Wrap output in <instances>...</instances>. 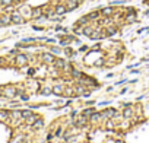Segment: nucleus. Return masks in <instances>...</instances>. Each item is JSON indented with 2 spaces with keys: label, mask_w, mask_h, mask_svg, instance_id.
I'll use <instances>...</instances> for the list:
<instances>
[{
  "label": "nucleus",
  "mask_w": 149,
  "mask_h": 143,
  "mask_svg": "<svg viewBox=\"0 0 149 143\" xmlns=\"http://www.w3.org/2000/svg\"><path fill=\"white\" fill-rule=\"evenodd\" d=\"M117 26H114V24L113 25H108V26H105V32H107V35L108 37H113V35H116L117 34Z\"/></svg>",
  "instance_id": "obj_14"
},
{
  "label": "nucleus",
  "mask_w": 149,
  "mask_h": 143,
  "mask_svg": "<svg viewBox=\"0 0 149 143\" xmlns=\"http://www.w3.org/2000/svg\"><path fill=\"white\" fill-rule=\"evenodd\" d=\"M54 12H56L57 16H60V15H64L67 12V8H66V5H57L54 8Z\"/></svg>",
  "instance_id": "obj_10"
},
{
  "label": "nucleus",
  "mask_w": 149,
  "mask_h": 143,
  "mask_svg": "<svg viewBox=\"0 0 149 143\" xmlns=\"http://www.w3.org/2000/svg\"><path fill=\"white\" fill-rule=\"evenodd\" d=\"M8 117H9V112H6V111H0V120H8Z\"/></svg>",
  "instance_id": "obj_25"
},
{
  "label": "nucleus",
  "mask_w": 149,
  "mask_h": 143,
  "mask_svg": "<svg viewBox=\"0 0 149 143\" xmlns=\"http://www.w3.org/2000/svg\"><path fill=\"white\" fill-rule=\"evenodd\" d=\"M26 63H28V57H26L25 54H18V56H16V58H15V64H16V66L22 67V66H25Z\"/></svg>",
  "instance_id": "obj_4"
},
{
  "label": "nucleus",
  "mask_w": 149,
  "mask_h": 143,
  "mask_svg": "<svg viewBox=\"0 0 149 143\" xmlns=\"http://www.w3.org/2000/svg\"><path fill=\"white\" fill-rule=\"evenodd\" d=\"M145 5H146V6H149V0H146V2H145Z\"/></svg>",
  "instance_id": "obj_36"
},
{
  "label": "nucleus",
  "mask_w": 149,
  "mask_h": 143,
  "mask_svg": "<svg viewBox=\"0 0 149 143\" xmlns=\"http://www.w3.org/2000/svg\"><path fill=\"white\" fill-rule=\"evenodd\" d=\"M132 115H133V110H132V107H130V105H127V107L123 110V117L129 120Z\"/></svg>",
  "instance_id": "obj_16"
},
{
  "label": "nucleus",
  "mask_w": 149,
  "mask_h": 143,
  "mask_svg": "<svg viewBox=\"0 0 149 143\" xmlns=\"http://www.w3.org/2000/svg\"><path fill=\"white\" fill-rule=\"evenodd\" d=\"M101 115V120H108V118H114L117 115V111L116 108H105L102 112H100Z\"/></svg>",
  "instance_id": "obj_1"
},
{
  "label": "nucleus",
  "mask_w": 149,
  "mask_h": 143,
  "mask_svg": "<svg viewBox=\"0 0 149 143\" xmlns=\"http://www.w3.org/2000/svg\"><path fill=\"white\" fill-rule=\"evenodd\" d=\"M13 2H15V3H19V2H22V0H13Z\"/></svg>",
  "instance_id": "obj_37"
},
{
  "label": "nucleus",
  "mask_w": 149,
  "mask_h": 143,
  "mask_svg": "<svg viewBox=\"0 0 149 143\" xmlns=\"http://www.w3.org/2000/svg\"><path fill=\"white\" fill-rule=\"evenodd\" d=\"M51 53H53V54H60V53H61V50H60V48H57V47H51Z\"/></svg>",
  "instance_id": "obj_30"
},
{
  "label": "nucleus",
  "mask_w": 149,
  "mask_h": 143,
  "mask_svg": "<svg viewBox=\"0 0 149 143\" xmlns=\"http://www.w3.org/2000/svg\"><path fill=\"white\" fill-rule=\"evenodd\" d=\"M64 94H66V95H69V96H72V95H73V89H72V88H67Z\"/></svg>",
  "instance_id": "obj_32"
},
{
  "label": "nucleus",
  "mask_w": 149,
  "mask_h": 143,
  "mask_svg": "<svg viewBox=\"0 0 149 143\" xmlns=\"http://www.w3.org/2000/svg\"><path fill=\"white\" fill-rule=\"evenodd\" d=\"M0 6H3V3H2V0H0Z\"/></svg>",
  "instance_id": "obj_38"
},
{
  "label": "nucleus",
  "mask_w": 149,
  "mask_h": 143,
  "mask_svg": "<svg viewBox=\"0 0 149 143\" xmlns=\"http://www.w3.org/2000/svg\"><path fill=\"white\" fill-rule=\"evenodd\" d=\"M64 53H66L67 56H72V50H70V48H66V50H64Z\"/></svg>",
  "instance_id": "obj_34"
},
{
  "label": "nucleus",
  "mask_w": 149,
  "mask_h": 143,
  "mask_svg": "<svg viewBox=\"0 0 149 143\" xmlns=\"http://www.w3.org/2000/svg\"><path fill=\"white\" fill-rule=\"evenodd\" d=\"M136 19H137V15H136V12L132 10V9L124 15V21H126L127 24H133V22H136Z\"/></svg>",
  "instance_id": "obj_3"
},
{
  "label": "nucleus",
  "mask_w": 149,
  "mask_h": 143,
  "mask_svg": "<svg viewBox=\"0 0 149 143\" xmlns=\"http://www.w3.org/2000/svg\"><path fill=\"white\" fill-rule=\"evenodd\" d=\"M32 126H34V127H35V128H41V127H42V126H44V121H42V120H41V118H38V120H37V121H35V123H34V124H32Z\"/></svg>",
  "instance_id": "obj_23"
},
{
  "label": "nucleus",
  "mask_w": 149,
  "mask_h": 143,
  "mask_svg": "<svg viewBox=\"0 0 149 143\" xmlns=\"http://www.w3.org/2000/svg\"><path fill=\"white\" fill-rule=\"evenodd\" d=\"M61 92H63V86H61V85H56V86L53 88V94H56V95H61Z\"/></svg>",
  "instance_id": "obj_22"
},
{
  "label": "nucleus",
  "mask_w": 149,
  "mask_h": 143,
  "mask_svg": "<svg viewBox=\"0 0 149 143\" xmlns=\"http://www.w3.org/2000/svg\"><path fill=\"white\" fill-rule=\"evenodd\" d=\"M105 126H107V128H108V130H113V128L116 127V124L111 121V118H108V120H107V124H105Z\"/></svg>",
  "instance_id": "obj_24"
},
{
  "label": "nucleus",
  "mask_w": 149,
  "mask_h": 143,
  "mask_svg": "<svg viewBox=\"0 0 149 143\" xmlns=\"http://www.w3.org/2000/svg\"><path fill=\"white\" fill-rule=\"evenodd\" d=\"M41 58H42V61H44L45 64H53L54 60H56V57H54L53 53H44V54L41 56Z\"/></svg>",
  "instance_id": "obj_5"
},
{
  "label": "nucleus",
  "mask_w": 149,
  "mask_h": 143,
  "mask_svg": "<svg viewBox=\"0 0 149 143\" xmlns=\"http://www.w3.org/2000/svg\"><path fill=\"white\" fill-rule=\"evenodd\" d=\"M16 94H18V91H16L13 86H8V88L3 91V95H5V96H8V98H13Z\"/></svg>",
  "instance_id": "obj_7"
},
{
  "label": "nucleus",
  "mask_w": 149,
  "mask_h": 143,
  "mask_svg": "<svg viewBox=\"0 0 149 143\" xmlns=\"http://www.w3.org/2000/svg\"><path fill=\"white\" fill-rule=\"evenodd\" d=\"M53 64H54V67H56V69H64V67L67 66V63H66V60H64V58H56Z\"/></svg>",
  "instance_id": "obj_12"
},
{
  "label": "nucleus",
  "mask_w": 149,
  "mask_h": 143,
  "mask_svg": "<svg viewBox=\"0 0 149 143\" xmlns=\"http://www.w3.org/2000/svg\"><path fill=\"white\" fill-rule=\"evenodd\" d=\"M88 24H91V21L88 19V16H86V15H85V16H82V18L78 21V25H79V26H82V28H84L85 25H88Z\"/></svg>",
  "instance_id": "obj_19"
},
{
  "label": "nucleus",
  "mask_w": 149,
  "mask_h": 143,
  "mask_svg": "<svg viewBox=\"0 0 149 143\" xmlns=\"http://www.w3.org/2000/svg\"><path fill=\"white\" fill-rule=\"evenodd\" d=\"M114 13H116V9H114V8H105V9H102V10H101V15H102L104 18L114 16Z\"/></svg>",
  "instance_id": "obj_9"
},
{
  "label": "nucleus",
  "mask_w": 149,
  "mask_h": 143,
  "mask_svg": "<svg viewBox=\"0 0 149 143\" xmlns=\"http://www.w3.org/2000/svg\"><path fill=\"white\" fill-rule=\"evenodd\" d=\"M37 120H38V115H35V114H31V115H28V117L25 118V123L31 126V124H34Z\"/></svg>",
  "instance_id": "obj_18"
},
{
  "label": "nucleus",
  "mask_w": 149,
  "mask_h": 143,
  "mask_svg": "<svg viewBox=\"0 0 149 143\" xmlns=\"http://www.w3.org/2000/svg\"><path fill=\"white\" fill-rule=\"evenodd\" d=\"M121 126H123V127H126V128H127V127H129V121H124V123H123V124H121Z\"/></svg>",
  "instance_id": "obj_35"
},
{
  "label": "nucleus",
  "mask_w": 149,
  "mask_h": 143,
  "mask_svg": "<svg viewBox=\"0 0 149 143\" xmlns=\"http://www.w3.org/2000/svg\"><path fill=\"white\" fill-rule=\"evenodd\" d=\"M0 21H2V25H9V24L12 22L10 15H3V16H0Z\"/></svg>",
  "instance_id": "obj_21"
},
{
  "label": "nucleus",
  "mask_w": 149,
  "mask_h": 143,
  "mask_svg": "<svg viewBox=\"0 0 149 143\" xmlns=\"http://www.w3.org/2000/svg\"><path fill=\"white\" fill-rule=\"evenodd\" d=\"M86 123H88V117H85V115H81L76 121H74L76 127H85V126H86Z\"/></svg>",
  "instance_id": "obj_13"
},
{
  "label": "nucleus",
  "mask_w": 149,
  "mask_h": 143,
  "mask_svg": "<svg viewBox=\"0 0 149 143\" xmlns=\"http://www.w3.org/2000/svg\"><path fill=\"white\" fill-rule=\"evenodd\" d=\"M70 75H72L74 79H78V81L84 76V75H82V72H81V70H78V69H72V70H70Z\"/></svg>",
  "instance_id": "obj_17"
},
{
  "label": "nucleus",
  "mask_w": 149,
  "mask_h": 143,
  "mask_svg": "<svg viewBox=\"0 0 149 143\" xmlns=\"http://www.w3.org/2000/svg\"><path fill=\"white\" fill-rule=\"evenodd\" d=\"M74 91H76L78 94H84V91H85V86L81 83V86H76V88H74Z\"/></svg>",
  "instance_id": "obj_28"
},
{
  "label": "nucleus",
  "mask_w": 149,
  "mask_h": 143,
  "mask_svg": "<svg viewBox=\"0 0 149 143\" xmlns=\"http://www.w3.org/2000/svg\"><path fill=\"white\" fill-rule=\"evenodd\" d=\"M89 120H91V123H98V121L101 120L100 112H92V114L89 115Z\"/></svg>",
  "instance_id": "obj_20"
},
{
  "label": "nucleus",
  "mask_w": 149,
  "mask_h": 143,
  "mask_svg": "<svg viewBox=\"0 0 149 143\" xmlns=\"http://www.w3.org/2000/svg\"><path fill=\"white\" fill-rule=\"evenodd\" d=\"M10 19H12V24H24L25 22V18L21 15V12L19 10H13L12 12V15H10Z\"/></svg>",
  "instance_id": "obj_2"
},
{
  "label": "nucleus",
  "mask_w": 149,
  "mask_h": 143,
  "mask_svg": "<svg viewBox=\"0 0 149 143\" xmlns=\"http://www.w3.org/2000/svg\"><path fill=\"white\" fill-rule=\"evenodd\" d=\"M31 114H32V112H31L29 110H26V111H22V112H21V115H22L24 118H26V117H28V115H31Z\"/></svg>",
  "instance_id": "obj_31"
},
{
  "label": "nucleus",
  "mask_w": 149,
  "mask_h": 143,
  "mask_svg": "<svg viewBox=\"0 0 149 143\" xmlns=\"http://www.w3.org/2000/svg\"><path fill=\"white\" fill-rule=\"evenodd\" d=\"M92 112H95V111H94L92 108H88V110H85V111H84V115H85V117H89Z\"/></svg>",
  "instance_id": "obj_29"
},
{
  "label": "nucleus",
  "mask_w": 149,
  "mask_h": 143,
  "mask_svg": "<svg viewBox=\"0 0 149 143\" xmlns=\"http://www.w3.org/2000/svg\"><path fill=\"white\" fill-rule=\"evenodd\" d=\"M94 31H95V28L91 26V24H88V25H85V26L82 28V34L86 35V37H89V38H91V35L94 34Z\"/></svg>",
  "instance_id": "obj_8"
},
{
  "label": "nucleus",
  "mask_w": 149,
  "mask_h": 143,
  "mask_svg": "<svg viewBox=\"0 0 149 143\" xmlns=\"http://www.w3.org/2000/svg\"><path fill=\"white\" fill-rule=\"evenodd\" d=\"M19 12H21V15L24 16V18H32V9L29 8V6H22L21 9H19Z\"/></svg>",
  "instance_id": "obj_6"
},
{
  "label": "nucleus",
  "mask_w": 149,
  "mask_h": 143,
  "mask_svg": "<svg viewBox=\"0 0 149 143\" xmlns=\"http://www.w3.org/2000/svg\"><path fill=\"white\" fill-rule=\"evenodd\" d=\"M2 3H3L5 8H8V6H12L15 2H13V0H2Z\"/></svg>",
  "instance_id": "obj_26"
},
{
  "label": "nucleus",
  "mask_w": 149,
  "mask_h": 143,
  "mask_svg": "<svg viewBox=\"0 0 149 143\" xmlns=\"http://www.w3.org/2000/svg\"><path fill=\"white\" fill-rule=\"evenodd\" d=\"M12 117H13V118H19V117H21V112L15 111V112H12Z\"/></svg>",
  "instance_id": "obj_33"
},
{
  "label": "nucleus",
  "mask_w": 149,
  "mask_h": 143,
  "mask_svg": "<svg viewBox=\"0 0 149 143\" xmlns=\"http://www.w3.org/2000/svg\"><path fill=\"white\" fill-rule=\"evenodd\" d=\"M51 92H53V89H50V88H42L41 89V94L42 95H50Z\"/></svg>",
  "instance_id": "obj_27"
},
{
  "label": "nucleus",
  "mask_w": 149,
  "mask_h": 143,
  "mask_svg": "<svg viewBox=\"0 0 149 143\" xmlns=\"http://www.w3.org/2000/svg\"><path fill=\"white\" fill-rule=\"evenodd\" d=\"M44 15V8H35L32 9V18L34 19H40Z\"/></svg>",
  "instance_id": "obj_11"
},
{
  "label": "nucleus",
  "mask_w": 149,
  "mask_h": 143,
  "mask_svg": "<svg viewBox=\"0 0 149 143\" xmlns=\"http://www.w3.org/2000/svg\"><path fill=\"white\" fill-rule=\"evenodd\" d=\"M86 16H88V19H89L91 22H92V21H98V19H100V16H101V12H100V10H95V12L88 13Z\"/></svg>",
  "instance_id": "obj_15"
}]
</instances>
